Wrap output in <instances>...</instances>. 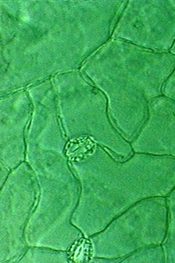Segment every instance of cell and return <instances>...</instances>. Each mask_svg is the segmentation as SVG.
<instances>
[{
    "label": "cell",
    "mask_w": 175,
    "mask_h": 263,
    "mask_svg": "<svg viewBox=\"0 0 175 263\" xmlns=\"http://www.w3.org/2000/svg\"><path fill=\"white\" fill-rule=\"evenodd\" d=\"M113 44L99 57L122 75L124 118L129 127L137 130L143 126L148 102L160 94L164 82L175 65V59L131 43Z\"/></svg>",
    "instance_id": "1"
},
{
    "label": "cell",
    "mask_w": 175,
    "mask_h": 263,
    "mask_svg": "<svg viewBox=\"0 0 175 263\" xmlns=\"http://www.w3.org/2000/svg\"><path fill=\"white\" fill-rule=\"evenodd\" d=\"M118 34L141 48L168 49L175 39V3L129 2Z\"/></svg>",
    "instance_id": "2"
},
{
    "label": "cell",
    "mask_w": 175,
    "mask_h": 263,
    "mask_svg": "<svg viewBox=\"0 0 175 263\" xmlns=\"http://www.w3.org/2000/svg\"><path fill=\"white\" fill-rule=\"evenodd\" d=\"M143 133L153 138L154 153L175 158V102L158 98L148 105Z\"/></svg>",
    "instance_id": "3"
}]
</instances>
